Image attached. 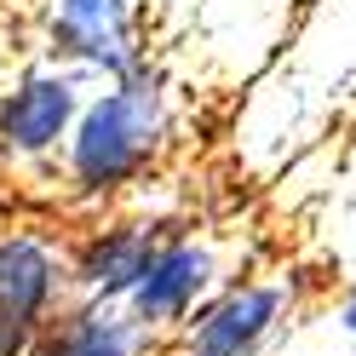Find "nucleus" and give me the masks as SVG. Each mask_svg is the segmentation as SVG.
<instances>
[{
    "label": "nucleus",
    "mask_w": 356,
    "mask_h": 356,
    "mask_svg": "<svg viewBox=\"0 0 356 356\" xmlns=\"http://www.w3.org/2000/svg\"><path fill=\"white\" fill-rule=\"evenodd\" d=\"M167 127H172L167 75L144 58L132 75L104 81V92L81 104V121L70 132V144H63V172H70V184L81 195L127 190L161 155Z\"/></svg>",
    "instance_id": "obj_1"
},
{
    "label": "nucleus",
    "mask_w": 356,
    "mask_h": 356,
    "mask_svg": "<svg viewBox=\"0 0 356 356\" xmlns=\"http://www.w3.org/2000/svg\"><path fill=\"white\" fill-rule=\"evenodd\" d=\"M47 58L81 81H121L144 63L132 0H47Z\"/></svg>",
    "instance_id": "obj_2"
},
{
    "label": "nucleus",
    "mask_w": 356,
    "mask_h": 356,
    "mask_svg": "<svg viewBox=\"0 0 356 356\" xmlns=\"http://www.w3.org/2000/svg\"><path fill=\"white\" fill-rule=\"evenodd\" d=\"M81 104H86V81L75 70H58V63L24 70L0 92V155L6 161L63 155V144L81 121Z\"/></svg>",
    "instance_id": "obj_3"
},
{
    "label": "nucleus",
    "mask_w": 356,
    "mask_h": 356,
    "mask_svg": "<svg viewBox=\"0 0 356 356\" xmlns=\"http://www.w3.org/2000/svg\"><path fill=\"white\" fill-rule=\"evenodd\" d=\"M70 264L40 236L6 230L0 236V356H29L40 327L63 310Z\"/></svg>",
    "instance_id": "obj_4"
},
{
    "label": "nucleus",
    "mask_w": 356,
    "mask_h": 356,
    "mask_svg": "<svg viewBox=\"0 0 356 356\" xmlns=\"http://www.w3.org/2000/svg\"><path fill=\"white\" fill-rule=\"evenodd\" d=\"M293 310L282 282H230L184 322V356H259Z\"/></svg>",
    "instance_id": "obj_5"
},
{
    "label": "nucleus",
    "mask_w": 356,
    "mask_h": 356,
    "mask_svg": "<svg viewBox=\"0 0 356 356\" xmlns=\"http://www.w3.org/2000/svg\"><path fill=\"white\" fill-rule=\"evenodd\" d=\"M213 287H218V253L207 248L202 236H167L161 253H155V264L144 270V282L132 287L127 310L149 333L184 327L195 310L213 299Z\"/></svg>",
    "instance_id": "obj_6"
},
{
    "label": "nucleus",
    "mask_w": 356,
    "mask_h": 356,
    "mask_svg": "<svg viewBox=\"0 0 356 356\" xmlns=\"http://www.w3.org/2000/svg\"><path fill=\"white\" fill-rule=\"evenodd\" d=\"M161 225L149 218H121V225L92 230L70 259V282L81 287V299H104V305H127L132 287L144 282V270L161 253Z\"/></svg>",
    "instance_id": "obj_7"
},
{
    "label": "nucleus",
    "mask_w": 356,
    "mask_h": 356,
    "mask_svg": "<svg viewBox=\"0 0 356 356\" xmlns=\"http://www.w3.org/2000/svg\"><path fill=\"white\" fill-rule=\"evenodd\" d=\"M155 333L132 316L127 305L104 299H75L40 327L29 356H144Z\"/></svg>",
    "instance_id": "obj_8"
},
{
    "label": "nucleus",
    "mask_w": 356,
    "mask_h": 356,
    "mask_svg": "<svg viewBox=\"0 0 356 356\" xmlns=\"http://www.w3.org/2000/svg\"><path fill=\"white\" fill-rule=\"evenodd\" d=\"M333 322H339V333H350V339H356V276L345 282V293H339V310H333Z\"/></svg>",
    "instance_id": "obj_9"
}]
</instances>
